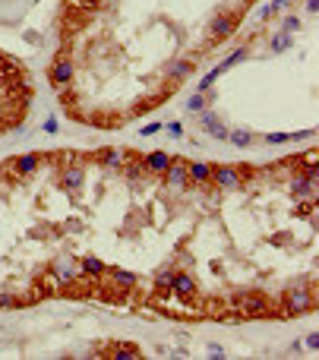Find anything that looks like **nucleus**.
Returning <instances> with one entry per match:
<instances>
[{"instance_id": "1", "label": "nucleus", "mask_w": 319, "mask_h": 360, "mask_svg": "<svg viewBox=\"0 0 319 360\" xmlns=\"http://www.w3.org/2000/svg\"><path fill=\"white\" fill-rule=\"evenodd\" d=\"M285 313L288 316H300V313H310L313 310V294L307 291V288H294V291H288L285 294Z\"/></svg>"}, {"instance_id": "2", "label": "nucleus", "mask_w": 319, "mask_h": 360, "mask_svg": "<svg viewBox=\"0 0 319 360\" xmlns=\"http://www.w3.org/2000/svg\"><path fill=\"white\" fill-rule=\"evenodd\" d=\"M234 307H240L243 316H262L269 313V300L262 294H234Z\"/></svg>"}, {"instance_id": "3", "label": "nucleus", "mask_w": 319, "mask_h": 360, "mask_svg": "<svg viewBox=\"0 0 319 360\" xmlns=\"http://www.w3.org/2000/svg\"><path fill=\"white\" fill-rule=\"evenodd\" d=\"M234 29H237V16H215L209 26V38L212 41H224Z\"/></svg>"}, {"instance_id": "4", "label": "nucleus", "mask_w": 319, "mask_h": 360, "mask_svg": "<svg viewBox=\"0 0 319 360\" xmlns=\"http://www.w3.org/2000/svg\"><path fill=\"white\" fill-rule=\"evenodd\" d=\"M313 183H316V167H307L304 174H297V177H294L291 193H294L297 199H307V196H313Z\"/></svg>"}, {"instance_id": "5", "label": "nucleus", "mask_w": 319, "mask_h": 360, "mask_svg": "<svg viewBox=\"0 0 319 360\" xmlns=\"http://www.w3.org/2000/svg\"><path fill=\"white\" fill-rule=\"evenodd\" d=\"M212 180H215L218 186H224V189H234V186H240V171L231 167V164L212 167Z\"/></svg>"}, {"instance_id": "6", "label": "nucleus", "mask_w": 319, "mask_h": 360, "mask_svg": "<svg viewBox=\"0 0 319 360\" xmlns=\"http://www.w3.org/2000/svg\"><path fill=\"white\" fill-rule=\"evenodd\" d=\"M171 291H174L180 300H190V297L196 294V281H193V275H186V272H174V278H171Z\"/></svg>"}, {"instance_id": "7", "label": "nucleus", "mask_w": 319, "mask_h": 360, "mask_svg": "<svg viewBox=\"0 0 319 360\" xmlns=\"http://www.w3.org/2000/svg\"><path fill=\"white\" fill-rule=\"evenodd\" d=\"M51 82L57 86V89H63V86L73 82V63L67 60V57H60V60L51 67Z\"/></svg>"}, {"instance_id": "8", "label": "nucleus", "mask_w": 319, "mask_h": 360, "mask_svg": "<svg viewBox=\"0 0 319 360\" xmlns=\"http://www.w3.org/2000/svg\"><path fill=\"white\" fill-rule=\"evenodd\" d=\"M164 177H167V183L177 186V189L190 183V177H186V164H183V161H174V158H171V164L164 167Z\"/></svg>"}, {"instance_id": "9", "label": "nucleus", "mask_w": 319, "mask_h": 360, "mask_svg": "<svg viewBox=\"0 0 319 360\" xmlns=\"http://www.w3.org/2000/svg\"><path fill=\"white\" fill-rule=\"evenodd\" d=\"M167 164H171V155H167L164 149L152 152V155L142 161V167H145V171H152V174H164V167H167Z\"/></svg>"}, {"instance_id": "10", "label": "nucleus", "mask_w": 319, "mask_h": 360, "mask_svg": "<svg viewBox=\"0 0 319 360\" xmlns=\"http://www.w3.org/2000/svg\"><path fill=\"white\" fill-rule=\"evenodd\" d=\"M186 177H190L193 183H209V180H212V164H205V161L186 164Z\"/></svg>"}, {"instance_id": "11", "label": "nucleus", "mask_w": 319, "mask_h": 360, "mask_svg": "<svg viewBox=\"0 0 319 360\" xmlns=\"http://www.w3.org/2000/svg\"><path fill=\"white\" fill-rule=\"evenodd\" d=\"M123 149H101L98 152V161L108 167V171H117V167H123Z\"/></svg>"}, {"instance_id": "12", "label": "nucleus", "mask_w": 319, "mask_h": 360, "mask_svg": "<svg viewBox=\"0 0 319 360\" xmlns=\"http://www.w3.org/2000/svg\"><path fill=\"white\" fill-rule=\"evenodd\" d=\"M38 161H41V158L35 155V152H29V155H23L13 167H16V174H19V177H32L35 171H38Z\"/></svg>"}, {"instance_id": "13", "label": "nucleus", "mask_w": 319, "mask_h": 360, "mask_svg": "<svg viewBox=\"0 0 319 360\" xmlns=\"http://www.w3.org/2000/svg\"><path fill=\"white\" fill-rule=\"evenodd\" d=\"M193 70H196V60H174L167 67V76L171 79H186V76H193Z\"/></svg>"}, {"instance_id": "14", "label": "nucleus", "mask_w": 319, "mask_h": 360, "mask_svg": "<svg viewBox=\"0 0 319 360\" xmlns=\"http://www.w3.org/2000/svg\"><path fill=\"white\" fill-rule=\"evenodd\" d=\"M247 54H250L247 48H234V51H231V54H228V57H224V60L218 63V70L224 73V70H231V67H237L240 60H247Z\"/></svg>"}, {"instance_id": "15", "label": "nucleus", "mask_w": 319, "mask_h": 360, "mask_svg": "<svg viewBox=\"0 0 319 360\" xmlns=\"http://www.w3.org/2000/svg\"><path fill=\"white\" fill-rule=\"evenodd\" d=\"M228 139H231V145H237V149H247V145L253 142V133H250V130H228Z\"/></svg>"}, {"instance_id": "16", "label": "nucleus", "mask_w": 319, "mask_h": 360, "mask_svg": "<svg viewBox=\"0 0 319 360\" xmlns=\"http://www.w3.org/2000/svg\"><path fill=\"white\" fill-rule=\"evenodd\" d=\"M63 186L70 189V193H76V189L82 186V171L79 167H70L67 174H63Z\"/></svg>"}, {"instance_id": "17", "label": "nucleus", "mask_w": 319, "mask_h": 360, "mask_svg": "<svg viewBox=\"0 0 319 360\" xmlns=\"http://www.w3.org/2000/svg\"><path fill=\"white\" fill-rule=\"evenodd\" d=\"M82 272H86V275H104L108 269H104V262H101V259L86 256V259H82Z\"/></svg>"}, {"instance_id": "18", "label": "nucleus", "mask_w": 319, "mask_h": 360, "mask_svg": "<svg viewBox=\"0 0 319 360\" xmlns=\"http://www.w3.org/2000/svg\"><path fill=\"white\" fill-rule=\"evenodd\" d=\"M111 278H114L120 288H133V284H136V275L126 272V269H111Z\"/></svg>"}, {"instance_id": "19", "label": "nucleus", "mask_w": 319, "mask_h": 360, "mask_svg": "<svg viewBox=\"0 0 319 360\" xmlns=\"http://www.w3.org/2000/svg\"><path fill=\"white\" fill-rule=\"evenodd\" d=\"M291 45H294V35H285V32H278V35L272 38V45H269V48H272L275 54H281V51H288Z\"/></svg>"}, {"instance_id": "20", "label": "nucleus", "mask_w": 319, "mask_h": 360, "mask_svg": "<svg viewBox=\"0 0 319 360\" xmlns=\"http://www.w3.org/2000/svg\"><path fill=\"white\" fill-rule=\"evenodd\" d=\"M218 76H221V70H218V67H212V70H209V73H205L202 79H199V89H196V92H202V95H205V92H209V89L218 82Z\"/></svg>"}, {"instance_id": "21", "label": "nucleus", "mask_w": 319, "mask_h": 360, "mask_svg": "<svg viewBox=\"0 0 319 360\" xmlns=\"http://www.w3.org/2000/svg\"><path fill=\"white\" fill-rule=\"evenodd\" d=\"M205 104H209V98H205L202 92H196V95H190V101H186V111H190V114H199Z\"/></svg>"}, {"instance_id": "22", "label": "nucleus", "mask_w": 319, "mask_h": 360, "mask_svg": "<svg viewBox=\"0 0 319 360\" xmlns=\"http://www.w3.org/2000/svg\"><path fill=\"white\" fill-rule=\"evenodd\" d=\"M205 133H209L212 139H228V126H224L221 120H215L212 126H205Z\"/></svg>"}, {"instance_id": "23", "label": "nucleus", "mask_w": 319, "mask_h": 360, "mask_svg": "<svg viewBox=\"0 0 319 360\" xmlns=\"http://www.w3.org/2000/svg\"><path fill=\"white\" fill-rule=\"evenodd\" d=\"M288 4H291V0H275V4H269V7H262V13H259V16H262V19H272V16H275L278 10H285Z\"/></svg>"}, {"instance_id": "24", "label": "nucleus", "mask_w": 319, "mask_h": 360, "mask_svg": "<svg viewBox=\"0 0 319 360\" xmlns=\"http://www.w3.org/2000/svg\"><path fill=\"white\" fill-rule=\"evenodd\" d=\"M57 281L60 284H70L73 281V269H70V262H63V259L57 262Z\"/></svg>"}, {"instance_id": "25", "label": "nucleus", "mask_w": 319, "mask_h": 360, "mask_svg": "<svg viewBox=\"0 0 319 360\" xmlns=\"http://www.w3.org/2000/svg\"><path fill=\"white\" fill-rule=\"evenodd\" d=\"M291 139H294V133H269V136H266L269 145H285V142H291Z\"/></svg>"}, {"instance_id": "26", "label": "nucleus", "mask_w": 319, "mask_h": 360, "mask_svg": "<svg viewBox=\"0 0 319 360\" xmlns=\"http://www.w3.org/2000/svg\"><path fill=\"white\" fill-rule=\"evenodd\" d=\"M300 29V16H285V23H281V32L285 35H294Z\"/></svg>"}, {"instance_id": "27", "label": "nucleus", "mask_w": 319, "mask_h": 360, "mask_svg": "<svg viewBox=\"0 0 319 360\" xmlns=\"http://www.w3.org/2000/svg\"><path fill=\"white\" fill-rule=\"evenodd\" d=\"M171 278H174V272L171 269H164V272H158V278H155V284L164 291V288H171Z\"/></svg>"}, {"instance_id": "28", "label": "nucleus", "mask_w": 319, "mask_h": 360, "mask_svg": "<svg viewBox=\"0 0 319 360\" xmlns=\"http://www.w3.org/2000/svg\"><path fill=\"white\" fill-rule=\"evenodd\" d=\"M161 130H167V136H174V139H180V136H183V123H177V120H171V123L161 126Z\"/></svg>"}, {"instance_id": "29", "label": "nucleus", "mask_w": 319, "mask_h": 360, "mask_svg": "<svg viewBox=\"0 0 319 360\" xmlns=\"http://www.w3.org/2000/svg\"><path fill=\"white\" fill-rule=\"evenodd\" d=\"M164 123H148V126H139V136H155V133H161Z\"/></svg>"}, {"instance_id": "30", "label": "nucleus", "mask_w": 319, "mask_h": 360, "mask_svg": "<svg viewBox=\"0 0 319 360\" xmlns=\"http://www.w3.org/2000/svg\"><path fill=\"white\" fill-rule=\"evenodd\" d=\"M304 345H307V351H319V332H310Z\"/></svg>"}, {"instance_id": "31", "label": "nucleus", "mask_w": 319, "mask_h": 360, "mask_svg": "<svg viewBox=\"0 0 319 360\" xmlns=\"http://www.w3.org/2000/svg\"><path fill=\"white\" fill-rule=\"evenodd\" d=\"M57 130H60V126H57V117H48V120H45V133H48V136H54Z\"/></svg>"}, {"instance_id": "32", "label": "nucleus", "mask_w": 319, "mask_h": 360, "mask_svg": "<svg viewBox=\"0 0 319 360\" xmlns=\"http://www.w3.org/2000/svg\"><path fill=\"white\" fill-rule=\"evenodd\" d=\"M209 357H212V360H221V357H224V351H221V348H215V345H212V348H209Z\"/></svg>"}, {"instance_id": "33", "label": "nucleus", "mask_w": 319, "mask_h": 360, "mask_svg": "<svg viewBox=\"0 0 319 360\" xmlns=\"http://www.w3.org/2000/svg\"><path fill=\"white\" fill-rule=\"evenodd\" d=\"M307 13H319V0H307Z\"/></svg>"}, {"instance_id": "34", "label": "nucleus", "mask_w": 319, "mask_h": 360, "mask_svg": "<svg viewBox=\"0 0 319 360\" xmlns=\"http://www.w3.org/2000/svg\"><path fill=\"white\" fill-rule=\"evenodd\" d=\"M0 307H13V297L10 294H0Z\"/></svg>"}, {"instance_id": "35", "label": "nucleus", "mask_w": 319, "mask_h": 360, "mask_svg": "<svg viewBox=\"0 0 319 360\" xmlns=\"http://www.w3.org/2000/svg\"><path fill=\"white\" fill-rule=\"evenodd\" d=\"M79 4H86V7H95V4H101V0H79Z\"/></svg>"}]
</instances>
